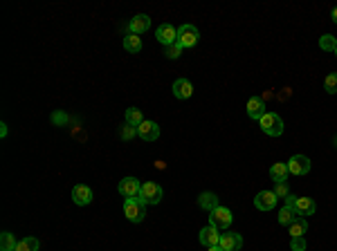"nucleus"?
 I'll return each instance as SVG.
<instances>
[{"label":"nucleus","instance_id":"1","mask_svg":"<svg viewBox=\"0 0 337 251\" xmlns=\"http://www.w3.org/2000/svg\"><path fill=\"white\" fill-rule=\"evenodd\" d=\"M124 215H126L131 222L139 224L146 218V202L142 197H128L124 199Z\"/></svg>","mask_w":337,"mask_h":251},{"label":"nucleus","instance_id":"2","mask_svg":"<svg viewBox=\"0 0 337 251\" xmlns=\"http://www.w3.org/2000/svg\"><path fill=\"white\" fill-rule=\"evenodd\" d=\"M258 123H261V130L270 137H279L283 135V119H281L277 112H266L261 119H258Z\"/></svg>","mask_w":337,"mask_h":251},{"label":"nucleus","instance_id":"3","mask_svg":"<svg viewBox=\"0 0 337 251\" xmlns=\"http://www.w3.org/2000/svg\"><path fill=\"white\" fill-rule=\"evenodd\" d=\"M232 220H234L232 211L225 209V207H218V209H213L209 213V224L216 227V229H229Z\"/></svg>","mask_w":337,"mask_h":251},{"label":"nucleus","instance_id":"4","mask_svg":"<svg viewBox=\"0 0 337 251\" xmlns=\"http://www.w3.org/2000/svg\"><path fill=\"white\" fill-rule=\"evenodd\" d=\"M139 197H142L146 204H160L162 202V186L155 184V182H144L142 191H139Z\"/></svg>","mask_w":337,"mask_h":251},{"label":"nucleus","instance_id":"5","mask_svg":"<svg viewBox=\"0 0 337 251\" xmlns=\"http://www.w3.org/2000/svg\"><path fill=\"white\" fill-rule=\"evenodd\" d=\"M117 191H119V195L124 199L128 197H139V191H142V184H139L137 178H124L119 182V186H117Z\"/></svg>","mask_w":337,"mask_h":251},{"label":"nucleus","instance_id":"6","mask_svg":"<svg viewBox=\"0 0 337 251\" xmlns=\"http://www.w3.org/2000/svg\"><path fill=\"white\" fill-rule=\"evenodd\" d=\"M200 38V32L196 30L194 25H182L178 30V43L182 45V47H194L196 43H198Z\"/></svg>","mask_w":337,"mask_h":251},{"label":"nucleus","instance_id":"7","mask_svg":"<svg viewBox=\"0 0 337 251\" xmlns=\"http://www.w3.org/2000/svg\"><path fill=\"white\" fill-rule=\"evenodd\" d=\"M155 38H157V43H162V45H173V43H178V32H176V27L173 25H168V22H162L160 27H157V32H155Z\"/></svg>","mask_w":337,"mask_h":251},{"label":"nucleus","instance_id":"8","mask_svg":"<svg viewBox=\"0 0 337 251\" xmlns=\"http://www.w3.org/2000/svg\"><path fill=\"white\" fill-rule=\"evenodd\" d=\"M137 135H139V139H144V141H157V137H160V126L155 121L144 119V121L137 126Z\"/></svg>","mask_w":337,"mask_h":251},{"label":"nucleus","instance_id":"9","mask_svg":"<svg viewBox=\"0 0 337 251\" xmlns=\"http://www.w3.org/2000/svg\"><path fill=\"white\" fill-rule=\"evenodd\" d=\"M277 193L274 191H261V193H256V197H254V207L258 211H272L274 207H277Z\"/></svg>","mask_w":337,"mask_h":251},{"label":"nucleus","instance_id":"10","mask_svg":"<svg viewBox=\"0 0 337 251\" xmlns=\"http://www.w3.org/2000/svg\"><path fill=\"white\" fill-rule=\"evenodd\" d=\"M218 247L223 251H238L243 247V238H240V233H221V242H218Z\"/></svg>","mask_w":337,"mask_h":251},{"label":"nucleus","instance_id":"11","mask_svg":"<svg viewBox=\"0 0 337 251\" xmlns=\"http://www.w3.org/2000/svg\"><path fill=\"white\" fill-rule=\"evenodd\" d=\"M92 188L86 186V184H77L72 188V199H75L77 207H88L90 202H92Z\"/></svg>","mask_w":337,"mask_h":251},{"label":"nucleus","instance_id":"12","mask_svg":"<svg viewBox=\"0 0 337 251\" xmlns=\"http://www.w3.org/2000/svg\"><path fill=\"white\" fill-rule=\"evenodd\" d=\"M288 170H290L292 175H306L308 170H310V159H308L306 155H295V157H290Z\"/></svg>","mask_w":337,"mask_h":251},{"label":"nucleus","instance_id":"13","mask_svg":"<svg viewBox=\"0 0 337 251\" xmlns=\"http://www.w3.org/2000/svg\"><path fill=\"white\" fill-rule=\"evenodd\" d=\"M149 27H151V18L146 14H137V16H133L131 22H128V34H144V32H149Z\"/></svg>","mask_w":337,"mask_h":251},{"label":"nucleus","instance_id":"14","mask_svg":"<svg viewBox=\"0 0 337 251\" xmlns=\"http://www.w3.org/2000/svg\"><path fill=\"white\" fill-rule=\"evenodd\" d=\"M218 231H221V229H216V227H205V229H202L200 231V244H205V247L207 249H209V247H216V244L218 242H221V233H218Z\"/></svg>","mask_w":337,"mask_h":251},{"label":"nucleus","instance_id":"15","mask_svg":"<svg viewBox=\"0 0 337 251\" xmlns=\"http://www.w3.org/2000/svg\"><path fill=\"white\" fill-rule=\"evenodd\" d=\"M292 207H295L297 215H315V211H317V204L312 197H295Z\"/></svg>","mask_w":337,"mask_h":251},{"label":"nucleus","instance_id":"16","mask_svg":"<svg viewBox=\"0 0 337 251\" xmlns=\"http://www.w3.org/2000/svg\"><path fill=\"white\" fill-rule=\"evenodd\" d=\"M173 94H176V99H189L191 94H194V85H191L189 79H176L173 81Z\"/></svg>","mask_w":337,"mask_h":251},{"label":"nucleus","instance_id":"17","mask_svg":"<svg viewBox=\"0 0 337 251\" xmlns=\"http://www.w3.org/2000/svg\"><path fill=\"white\" fill-rule=\"evenodd\" d=\"M263 115H266V101H263L261 96H252V99L247 101V117L261 119Z\"/></svg>","mask_w":337,"mask_h":251},{"label":"nucleus","instance_id":"18","mask_svg":"<svg viewBox=\"0 0 337 251\" xmlns=\"http://www.w3.org/2000/svg\"><path fill=\"white\" fill-rule=\"evenodd\" d=\"M288 164H283V162H277V164H272L270 166V180L274 182V184H281V182H285V178H288Z\"/></svg>","mask_w":337,"mask_h":251},{"label":"nucleus","instance_id":"19","mask_svg":"<svg viewBox=\"0 0 337 251\" xmlns=\"http://www.w3.org/2000/svg\"><path fill=\"white\" fill-rule=\"evenodd\" d=\"M299 215H297V211H295V207H290V204H283V209L279 211V224L281 227H290L292 222H295Z\"/></svg>","mask_w":337,"mask_h":251},{"label":"nucleus","instance_id":"20","mask_svg":"<svg viewBox=\"0 0 337 251\" xmlns=\"http://www.w3.org/2000/svg\"><path fill=\"white\" fill-rule=\"evenodd\" d=\"M198 204H200V209L207 211V213H211L213 209L221 207V204H218V195H216V193H209V191L202 193V195L198 197Z\"/></svg>","mask_w":337,"mask_h":251},{"label":"nucleus","instance_id":"21","mask_svg":"<svg viewBox=\"0 0 337 251\" xmlns=\"http://www.w3.org/2000/svg\"><path fill=\"white\" fill-rule=\"evenodd\" d=\"M124 49L131 54H139V49H142V38L137 36V34H128V36H124Z\"/></svg>","mask_w":337,"mask_h":251},{"label":"nucleus","instance_id":"22","mask_svg":"<svg viewBox=\"0 0 337 251\" xmlns=\"http://www.w3.org/2000/svg\"><path fill=\"white\" fill-rule=\"evenodd\" d=\"M16 247H18V240L14 238V233L3 231V236H0V251H16Z\"/></svg>","mask_w":337,"mask_h":251},{"label":"nucleus","instance_id":"23","mask_svg":"<svg viewBox=\"0 0 337 251\" xmlns=\"http://www.w3.org/2000/svg\"><path fill=\"white\" fill-rule=\"evenodd\" d=\"M144 121V115H142V110H139V108H128L126 110V123L128 126H135V128H137L139 123Z\"/></svg>","mask_w":337,"mask_h":251},{"label":"nucleus","instance_id":"24","mask_svg":"<svg viewBox=\"0 0 337 251\" xmlns=\"http://www.w3.org/2000/svg\"><path fill=\"white\" fill-rule=\"evenodd\" d=\"M306 231H308V222L303 220V218H297V220L290 224V236H292V238H301Z\"/></svg>","mask_w":337,"mask_h":251},{"label":"nucleus","instance_id":"25","mask_svg":"<svg viewBox=\"0 0 337 251\" xmlns=\"http://www.w3.org/2000/svg\"><path fill=\"white\" fill-rule=\"evenodd\" d=\"M38 240L36 238H22V240H18V247H16V251H38Z\"/></svg>","mask_w":337,"mask_h":251},{"label":"nucleus","instance_id":"26","mask_svg":"<svg viewBox=\"0 0 337 251\" xmlns=\"http://www.w3.org/2000/svg\"><path fill=\"white\" fill-rule=\"evenodd\" d=\"M319 47H322L324 52H335V47H337L335 36H330V34H324V36L319 38Z\"/></svg>","mask_w":337,"mask_h":251},{"label":"nucleus","instance_id":"27","mask_svg":"<svg viewBox=\"0 0 337 251\" xmlns=\"http://www.w3.org/2000/svg\"><path fill=\"white\" fill-rule=\"evenodd\" d=\"M324 90L328 94H337V74H328L324 81Z\"/></svg>","mask_w":337,"mask_h":251},{"label":"nucleus","instance_id":"28","mask_svg":"<svg viewBox=\"0 0 337 251\" xmlns=\"http://www.w3.org/2000/svg\"><path fill=\"white\" fill-rule=\"evenodd\" d=\"M119 135H122V139H126V141H128V139H133V137L137 135V128H135V126H128V123H126V126H122V128H119Z\"/></svg>","mask_w":337,"mask_h":251},{"label":"nucleus","instance_id":"29","mask_svg":"<svg viewBox=\"0 0 337 251\" xmlns=\"http://www.w3.org/2000/svg\"><path fill=\"white\" fill-rule=\"evenodd\" d=\"M182 45H180V43H173V45H168V47H166V59H178V56L180 54H182Z\"/></svg>","mask_w":337,"mask_h":251},{"label":"nucleus","instance_id":"30","mask_svg":"<svg viewBox=\"0 0 337 251\" xmlns=\"http://www.w3.org/2000/svg\"><path fill=\"white\" fill-rule=\"evenodd\" d=\"M290 249L292 251H306V240H303V236L301 238H292V240H290Z\"/></svg>","mask_w":337,"mask_h":251},{"label":"nucleus","instance_id":"31","mask_svg":"<svg viewBox=\"0 0 337 251\" xmlns=\"http://www.w3.org/2000/svg\"><path fill=\"white\" fill-rule=\"evenodd\" d=\"M274 193H277V197H288V186H285V182H281V184H277V188H274Z\"/></svg>","mask_w":337,"mask_h":251},{"label":"nucleus","instance_id":"32","mask_svg":"<svg viewBox=\"0 0 337 251\" xmlns=\"http://www.w3.org/2000/svg\"><path fill=\"white\" fill-rule=\"evenodd\" d=\"M54 123L56 126H63V123H67V117L63 115V112H56V115H54Z\"/></svg>","mask_w":337,"mask_h":251},{"label":"nucleus","instance_id":"33","mask_svg":"<svg viewBox=\"0 0 337 251\" xmlns=\"http://www.w3.org/2000/svg\"><path fill=\"white\" fill-rule=\"evenodd\" d=\"M7 133H9L7 123H0V137H7Z\"/></svg>","mask_w":337,"mask_h":251},{"label":"nucleus","instance_id":"34","mask_svg":"<svg viewBox=\"0 0 337 251\" xmlns=\"http://www.w3.org/2000/svg\"><path fill=\"white\" fill-rule=\"evenodd\" d=\"M330 16H333V22H335V25H337V7H335L333 11H330Z\"/></svg>","mask_w":337,"mask_h":251},{"label":"nucleus","instance_id":"35","mask_svg":"<svg viewBox=\"0 0 337 251\" xmlns=\"http://www.w3.org/2000/svg\"><path fill=\"white\" fill-rule=\"evenodd\" d=\"M207 251H223V249H221V247H218V244H216V247H209Z\"/></svg>","mask_w":337,"mask_h":251},{"label":"nucleus","instance_id":"36","mask_svg":"<svg viewBox=\"0 0 337 251\" xmlns=\"http://www.w3.org/2000/svg\"><path fill=\"white\" fill-rule=\"evenodd\" d=\"M335 146H337V137H335Z\"/></svg>","mask_w":337,"mask_h":251},{"label":"nucleus","instance_id":"37","mask_svg":"<svg viewBox=\"0 0 337 251\" xmlns=\"http://www.w3.org/2000/svg\"><path fill=\"white\" fill-rule=\"evenodd\" d=\"M335 56H337V47H335Z\"/></svg>","mask_w":337,"mask_h":251}]
</instances>
